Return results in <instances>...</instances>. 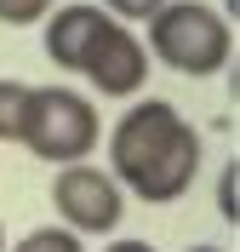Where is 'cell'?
Here are the masks:
<instances>
[{
	"mask_svg": "<svg viewBox=\"0 0 240 252\" xmlns=\"http://www.w3.org/2000/svg\"><path fill=\"white\" fill-rule=\"evenodd\" d=\"M109 172L126 195L166 206L189 195L194 172H200V132L166 97H137L109 126Z\"/></svg>",
	"mask_w": 240,
	"mask_h": 252,
	"instance_id": "obj_1",
	"label": "cell"
},
{
	"mask_svg": "<svg viewBox=\"0 0 240 252\" xmlns=\"http://www.w3.org/2000/svg\"><path fill=\"white\" fill-rule=\"evenodd\" d=\"M143 29H149L143 34L149 63H166V69H177L189 80L217 75L235 58V23L206 0H166Z\"/></svg>",
	"mask_w": 240,
	"mask_h": 252,
	"instance_id": "obj_2",
	"label": "cell"
},
{
	"mask_svg": "<svg viewBox=\"0 0 240 252\" xmlns=\"http://www.w3.org/2000/svg\"><path fill=\"white\" fill-rule=\"evenodd\" d=\"M97 138H103V121H97L92 97H80L75 86H34L29 115H23V138H17L34 160H52V166L92 160Z\"/></svg>",
	"mask_w": 240,
	"mask_h": 252,
	"instance_id": "obj_3",
	"label": "cell"
},
{
	"mask_svg": "<svg viewBox=\"0 0 240 252\" xmlns=\"http://www.w3.org/2000/svg\"><path fill=\"white\" fill-rule=\"evenodd\" d=\"M52 206H57V223L75 229V235H114L120 218H126V189L114 184L109 166L69 160L52 178Z\"/></svg>",
	"mask_w": 240,
	"mask_h": 252,
	"instance_id": "obj_4",
	"label": "cell"
},
{
	"mask_svg": "<svg viewBox=\"0 0 240 252\" xmlns=\"http://www.w3.org/2000/svg\"><path fill=\"white\" fill-rule=\"evenodd\" d=\"M80 75L92 80V92H103V97H137L143 80H149V46H143V34L109 17V29L97 34V46H92V58H86Z\"/></svg>",
	"mask_w": 240,
	"mask_h": 252,
	"instance_id": "obj_5",
	"label": "cell"
},
{
	"mask_svg": "<svg viewBox=\"0 0 240 252\" xmlns=\"http://www.w3.org/2000/svg\"><path fill=\"white\" fill-rule=\"evenodd\" d=\"M40 23H46V58L57 69H69V75H80L92 46H97V34L109 29V12L86 0V6H52Z\"/></svg>",
	"mask_w": 240,
	"mask_h": 252,
	"instance_id": "obj_6",
	"label": "cell"
},
{
	"mask_svg": "<svg viewBox=\"0 0 240 252\" xmlns=\"http://www.w3.org/2000/svg\"><path fill=\"white\" fill-rule=\"evenodd\" d=\"M29 97H34V86H29V80L0 75V143H17V138H23V115H29Z\"/></svg>",
	"mask_w": 240,
	"mask_h": 252,
	"instance_id": "obj_7",
	"label": "cell"
},
{
	"mask_svg": "<svg viewBox=\"0 0 240 252\" xmlns=\"http://www.w3.org/2000/svg\"><path fill=\"white\" fill-rule=\"evenodd\" d=\"M6 252H86V241H80L75 229H63V223H40V229H29L23 241H12Z\"/></svg>",
	"mask_w": 240,
	"mask_h": 252,
	"instance_id": "obj_8",
	"label": "cell"
},
{
	"mask_svg": "<svg viewBox=\"0 0 240 252\" xmlns=\"http://www.w3.org/2000/svg\"><path fill=\"white\" fill-rule=\"evenodd\" d=\"M52 6H57V0H0V23H6V29H34Z\"/></svg>",
	"mask_w": 240,
	"mask_h": 252,
	"instance_id": "obj_9",
	"label": "cell"
},
{
	"mask_svg": "<svg viewBox=\"0 0 240 252\" xmlns=\"http://www.w3.org/2000/svg\"><path fill=\"white\" fill-rule=\"evenodd\" d=\"M103 12L114 17V23H126V29H137V23H149V17L166 6V0H97Z\"/></svg>",
	"mask_w": 240,
	"mask_h": 252,
	"instance_id": "obj_10",
	"label": "cell"
},
{
	"mask_svg": "<svg viewBox=\"0 0 240 252\" xmlns=\"http://www.w3.org/2000/svg\"><path fill=\"white\" fill-rule=\"evenodd\" d=\"M235 189H240V160H229L223 172H217V212L229 218V229L240 223V195H235Z\"/></svg>",
	"mask_w": 240,
	"mask_h": 252,
	"instance_id": "obj_11",
	"label": "cell"
},
{
	"mask_svg": "<svg viewBox=\"0 0 240 252\" xmlns=\"http://www.w3.org/2000/svg\"><path fill=\"white\" fill-rule=\"evenodd\" d=\"M103 252H155V247H149V241H132V235H114Z\"/></svg>",
	"mask_w": 240,
	"mask_h": 252,
	"instance_id": "obj_12",
	"label": "cell"
},
{
	"mask_svg": "<svg viewBox=\"0 0 240 252\" xmlns=\"http://www.w3.org/2000/svg\"><path fill=\"white\" fill-rule=\"evenodd\" d=\"M235 12H240V0H229V23H235Z\"/></svg>",
	"mask_w": 240,
	"mask_h": 252,
	"instance_id": "obj_13",
	"label": "cell"
},
{
	"mask_svg": "<svg viewBox=\"0 0 240 252\" xmlns=\"http://www.w3.org/2000/svg\"><path fill=\"white\" fill-rule=\"evenodd\" d=\"M189 252H223V247H189Z\"/></svg>",
	"mask_w": 240,
	"mask_h": 252,
	"instance_id": "obj_14",
	"label": "cell"
},
{
	"mask_svg": "<svg viewBox=\"0 0 240 252\" xmlns=\"http://www.w3.org/2000/svg\"><path fill=\"white\" fill-rule=\"evenodd\" d=\"M0 252H6V229H0Z\"/></svg>",
	"mask_w": 240,
	"mask_h": 252,
	"instance_id": "obj_15",
	"label": "cell"
}]
</instances>
